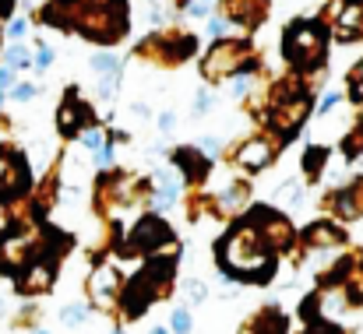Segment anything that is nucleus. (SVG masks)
Returning <instances> with one entry per match:
<instances>
[{
    "label": "nucleus",
    "instance_id": "16",
    "mask_svg": "<svg viewBox=\"0 0 363 334\" xmlns=\"http://www.w3.org/2000/svg\"><path fill=\"white\" fill-rule=\"evenodd\" d=\"M92 67H96V71H103V74H117V57L99 53V57H92Z\"/></svg>",
    "mask_w": 363,
    "mask_h": 334
},
{
    "label": "nucleus",
    "instance_id": "33",
    "mask_svg": "<svg viewBox=\"0 0 363 334\" xmlns=\"http://www.w3.org/2000/svg\"><path fill=\"white\" fill-rule=\"evenodd\" d=\"M360 127H363V113H360Z\"/></svg>",
    "mask_w": 363,
    "mask_h": 334
},
{
    "label": "nucleus",
    "instance_id": "20",
    "mask_svg": "<svg viewBox=\"0 0 363 334\" xmlns=\"http://www.w3.org/2000/svg\"><path fill=\"white\" fill-rule=\"evenodd\" d=\"M85 144H89V148H103V137H99V130H89V134H85Z\"/></svg>",
    "mask_w": 363,
    "mask_h": 334
},
{
    "label": "nucleus",
    "instance_id": "19",
    "mask_svg": "<svg viewBox=\"0 0 363 334\" xmlns=\"http://www.w3.org/2000/svg\"><path fill=\"white\" fill-rule=\"evenodd\" d=\"M32 96H35L32 85H18V88H14V99H32Z\"/></svg>",
    "mask_w": 363,
    "mask_h": 334
},
{
    "label": "nucleus",
    "instance_id": "5",
    "mask_svg": "<svg viewBox=\"0 0 363 334\" xmlns=\"http://www.w3.org/2000/svg\"><path fill=\"white\" fill-rule=\"evenodd\" d=\"M169 239V229L159 222V219H141L138 229L130 232V243H127V250H141V253H155L162 243Z\"/></svg>",
    "mask_w": 363,
    "mask_h": 334
},
{
    "label": "nucleus",
    "instance_id": "4",
    "mask_svg": "<svg viewBox=\"0 0 363 334\" xmlns=\"http://www.w3.org/2000/svg\"><path fill=\"white\" fill-rule=\"evenodd\" d=\"M243 53H247V46L243 42H219L212 53H208V60H205V74L208 78H223V74H233L237 67H240Z\"/></svg>",
    "mask_w": 363,
    "mask_h": 334
},
{
    "label": "nucleus",
    "instance_id": "12",
    "mask_svg": "<svg viewBox=\"0 0 363 334\" xmlns=\"http://www.w3.org/2000/svg\"><path fill=\"white\" fill-rule=\"evenodd\" d=\"M60 321H64L67 328H78V324H85V321H89V306H85V303L64 306V310H60Z\"/></svg>",
    "mask_w": 363,
    "mask_h": 334
},
{
    "label": "nucleus",
    "instance_id": "3",
    "mask_svg": "<svg viewBox=\"0 0 363 334\" xmlns=\"http://www.w3.org/2000/svg\"><path fill=\"white\" fill-rule=\"evenodd\" d=\"M89 299L96 306H103V310H110L121 299V275H117V267H99L89 278Z\"/></svg>",
    "mask_w": 363,
    "mask_h": 334
},
{
    "label": "nucleus",
    "instance_id": "21",
    "mask_svg": "<svg viewBox=\"0 0 363 334\" xmlns=\"http://www.w3.org/2000/svg\"><path fill=\"white\" fill-rule=\"evenodd\" d=\"M332 106H339V92H328V96H325V103H321V113H328Z\"/></svg>",
    "mask_w": 363,
    "mask_h": 334
},
{
    "label": "nucleus",
    "instance_id": "30",
    "mask_svg": "<svg viewBox=\"0 0 363 334\" xmlns=\"http://www.w3.org/2000/svg\"><path fill=\"white\" fill-rule=\"evenodd\" d=\"M148 334H173V331H169V328H152Z\"/></svg>",
    "mask_w": 363,
    "mask_h": 334
},
{
    "label": "nucleus",
    "instance_id": "27",
    "mask_svg": "<svg viewBox=\"0 0 363 334\" xmlns=\"http://www.w3.org/2000/svg\"><path fill=\"white\" fill-rule=\"evenodd\" d=\"M208 28H212V35H223V32H226V21H212Z\"/></svg>",
    "mask_w": 363,
    "mask_h": 334
},
{
    "label": "nucleus",
    "instance_id": "23",
    "mask_svg": "<svg viewBox=\"0 0 363 334\" xmlns=\"http://www.w3.org/2000/svg\"><path fill=\"white\" fill-rule=\"evenodd\" d=\"M173 123H177V116H173V113H162V116H159V127H162V130H169Z\"/></svg>",
    "mask_w": 363,
    "mask_h": 334
},
{
    "label": "nucleus",
    "instance_id": "11",
    "mask_svg": "<svg viewBox=\"0 0 363 334\" xmlns=\"http://www.w3.org/2000/svg\"><path fill=\"white\" fill-rule=\"evenodd\" d=\"M360 18H363V7L360 4H353L346 14H342V25H339V39H350L357 28H360Z\"/></svg>",
    "mask_w": 363,
    "mask_h": 334
},
{
    "label": "nucleus",
    "instance_id": "9",
    "mask_svg": "<svg viewBox=\"0 0 363 334\" xmlns=\"http://www.w3.org/2000/svg\"><path fill=\"white\" fill-rule=\"evenodd\" d=\"M342 236L335 232V225H328V222H318L311 232H307V243L314 246V250H325V246H335Z\"/></svg>",
    "mask_w": 363,
    "mask_h": 334
},
{
    "label": "nucleus",
    "instance_id": "10",
    "mask_svg": "<svg viewBox=\"0 0 363 334\" xmlns=\"http://www.w3.org/2000/svg\"><path fill=\"white\" fill-rule=\"evenodd\" d=\"M250 4L254 7H264L261 0H230V14L240 18V25H254V18H261L257 11H250Z\"/></svg>",
    "mask_w": 363,
    "mask_h": 334
},
{
    "label": "nucleus",
    "instance_id": "26",
    "mask_svg": "<svg viewBox=\"0 0 363 334\" xmlns=\"http://www.w3.org/2000/svg\"><path fill=\"white\" fill-rule=\"evenodd\" d=\"M208 110V92H201V96H198V106H194V113H205Z\"/></svg>",
    "mask_w": 363,
    "mask_h": 334
},
{
    "label": "nucleus",
    "instance_id": "2",
    "mask_svg": "<svg viewBox=\"0 0 363 334\" xmlns=\"http://www.w3.org/2000/svg\"><path fill=\"white\" fill-rule=\"evenodd\" d=\"M286 53L300 64V67H311L321 60V28L314 21H300L286 32Z\"/></svg>",
    "mask_w": 363,
    "mask_h": 334
},
{
    "label": "nucleus",
    "instance_id": "31",
    "mask_svg": "<svg viewBox=\"0 0 363 334\" xmlns=\"http://www.w3.org/2000/svg\"><path fill=\"white\" fill-rule=\"evenodd\" d=\"M357 81H363V64H360V71H357Z\"/></svg>",
    "mask_w": 363,
    "mask_h": 334
},
{
    "label": "nucleus",
    "instance_id": "22",
    "mask_svg": "<svg viewBox=\"0 0 363 334\" xmlns=\"http://www.w3.org/2000/svg\"><path fill=\"white\" fill-rule=\"evenodd\" d=\"M247 85H250V81H247L243 74H237V81H233V96H243V92H247Z\"/></svg>",
    "mask_w": 363,
    "mask_h": 334
},
{
    "label": "nucleus",
    "instance_id": "1",
    "mask_svg": "<svg viewBox=\"0 0 363 334\" xmlns=\"http://www.w3.org/2000/svg\"><path fill=\"white\" fill-rule=\"evenodd\" d=\"M272 243L257 232V225L240 222L223 243H219V264L230 278L240 282H268L272 278Z\"/></svg>",
    "mask_w": 363,
    "mask_h": 334
},
{
    "label": "nucleus",
    "instance_id": "13",
    "mask_svg": "<svg viewBox=\"0 0 363 334\" xmlns=\"http://www.w3.org/2000/svg\"><path fill=\"white\" fill-rule=\"evenodd\" d=\"M169 331L173 334H191L194 328H191V313L184 310V306H177L173 310V317H169Z\"/></svg>",
    "mask_w": 363,
    "mask_h": 334
},
{
    "label": "nucleus",
    "instance_id": "8",
    "mask_svg": "<svg viewBox=\"0 0 363 334\" xmlns=\"http://www.w3.org/2000/svg\"><path fill=\"white\" fill-rule=\"evenodd\" d=\"M237 162L247 166V169H261V166H268V162H272V144H268L264 137L247 141V144L240 148V155H237Z\"/></svg>",
    "mask_w": 363,
    "mask_h": 334
},
{
    "label": "nucleus",
    "instance_id": "24",
    "mask_svg": "<svg viewBox=\"0 0 363 334\" xmlns=\"http://www.w3.org/2000/svg\"><path fill=\"white\" fill-rule=\"evenodd\" d=\"M113 162V148H99V166H110Z\"/></svg>",
    "mask_w": 363,
    "mask_h": 334
},
{
    "label": "nucleus",
    "instance_id": "15",
    "mask_svg": "<svg viewBox=\"0 0 363 334\" xmlns=\"http://www.w3.org/2000/svg\"><path fill=\"white\" fill-rule=\"evenodd\" d=\"M184 292H187V299H191V303H205L208 285H205V282H198V278H191V282L184 285Z\"/></svg>",
    "mask_w": 363,
    "mask_h": 334
},
{
    "label": "nucleus",
    "instance_id": "18",
    "mask_svg": "<svg viewBox=\"0 0 363 334\" xmlns=\"http://www.w3.org/2000/svg\"><path fill=\"white\" fill-rule=\"evenodd\" d=\"M35 64H39V67H50V64H53V53H50L46 46H39V57H35Z\"/></svg>",
    "mask_w": 363,
    "mask_h": 334
},
{
    "label": "nucleus",
    "instance_id": "34",
    "mask_svg": "<svg viewBox=\"0 0 363 334\" xmlns=\"http://www.w3.org/2000/svg\"><path fill=\"white\" fill-rule=\"evenodd\" d=\"M110 334H123V331H110Z\"/></svg>",
    "mask_w": 363,
    "mask_h": 334
},
{
    "label": "nucleus",
    "instance_id": "6",
    "mask_svg": "<svg viewBox=\"0 0 363 334\" xmlns=\"http://www.w3.org/2000/svg\"><path fill=\"white\" fill-rule=\"evenodd\" d=\"M289 331V321L279 306H264L257 310L250 321H243V334H286Z\"/></svg>",
    "mask_w": 363,
    "mask_h": 334
},
{
    "label": "nucleus",
    "instance_id": "28",
    "mask_svg": "<svg viewBox=\"0 0 363 334\" xmlns=\"http://www.w3.org/2000/svg\"><path fill=\"white\" fill-rule=\"evenodd\" d=\"M11 35H25V21H14L11 25Z\"/></svg>",
    "mask_w": 363,
    "mask_h": 334
},
{
    "label": "nucleus",
    "instance_id": "29",
    "mask_svg": "<svg viewBox=\"0 0 363 334\" xmlns=\"http://www.w3.org/2000/svg\"><path fill=\"white\" fill-rule=\"evenodd\" d=\"M11 85V71H0V88H7Z\"/></svg>",
    "mask_w": 363,
    "mask_h": 334
},
{
    "label": "nucleus",
    "instance_id": "17",
    "mask_svg": "<svg viewBox=\"0 0 363 334\" xmlns=\"http://www.w3.org/2000/svg\"><path fill=\"white\" fill-rule=\"evenodd\" d=\"M7 64H11V67H25V64H28L25 50H18V46H14V50H7Z\"/></svg>",
    "mask_w": 363,
    "mask_h": 334
},
{
    "label": "nucleus",
    "instance_id": "35",
    "mask_svg": "<svg viewBox=\"0 0 363 334\" xmlns=\"http://www.w3.org/2000/svg\"><path fill=\"white\" fill-rule=\"evenodd\" d=\"M0 310H4V299H0Z\"/></svg>",
    "mask_w": 363,
    "mask_h": 334
},
{
    "label": "nucleus",
    "instance_id": "25",
    "mask_svg": "<svg viewBox=\"0 0 363 334\" xmlns=\"http://www.w3.org/2000/svg\"><path fill=\"white\" fill-rule=\"evenodd\" d=\"M201 148H205L208 155H216V151H219V141H216V137H205V144H201Z\"/></svg>",
    "mask_w": 363,
    "mask_h": 334
},
{
    "label": "nucleus",
    "instance_id": "14",
    "mask_svg": "<svg viewBox=\"0 0 363 334\" xmlns=\"http://www.w3.org/2000/svg\"><path fill=\"white\" fill-rule=\"evenodd\" d=\"M74 123H78V106H74V99H67L64 103V110H60V130H74Z\"/></svg>",
    "mask_w": 363,
    "mask_h": 334
},
{
    "label": "nucleus",
    "instance_id": "7",
    "mask_svg": "<svg viewBox=\"0 0 363 334\" xmlns=\"http://www.w3.org/2000/svg\"><path fill=\"white\" fill-rule=\"evenodd\" d=\"M53 264L50 260H39V264H32L28 271H25V278L18 282V289L21 292H28V296H35V292H46L50 285H53Z\"/></svg>",
    "mask_w": 363,
    "mask_h": 334
},
{
    "label": "nucleus",
    "instance_id": "32",
    "mask_svg": "<svg viewBox=\"0 0 363 334\" xmlns=\"http://www.w3.org/2000/svg\"><path fill=\"white\" fill-rule=\"evenodd\" d=\"M32 334H50V331H32Z\"/></svg>",
    "mask_w": 363,
    "mask_h": 334
}]
</instances>
